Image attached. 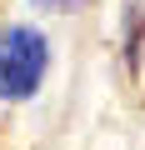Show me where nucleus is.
I'll list each match as a JSON object with an SVG mask.
<instances>
[{
	"instance_id": "nucleus-2",
	"label": "nucleus",
	"mask_w": 145,
	"mask_h": 150,
	"mask_svg": "<svg viewBox=\"0 0 145 150\" xmlns=\"http://www.w3.org/2000/svg\"><path fill=\"white\" fill-rule=\"evenodd\" d=\"M35 5H45V10H75V5H85V0H35Z\"/></svg>"
},
{
	"instance_id": "nucleus-1",
	"label": "nucleus",
	"mask_w": 145,
	"mask_h": 150,
	"mask_svg": "<svg viewBox=\"0 0 145 150\" xmlns=\"http://www.w3.org/2000/svg\"><path fill=\"white\" fill-rule=\"evenodd\" d=\"M50 70V45L35 25L0 30V100H30Z\"/></svg>"
}]
</instances>
